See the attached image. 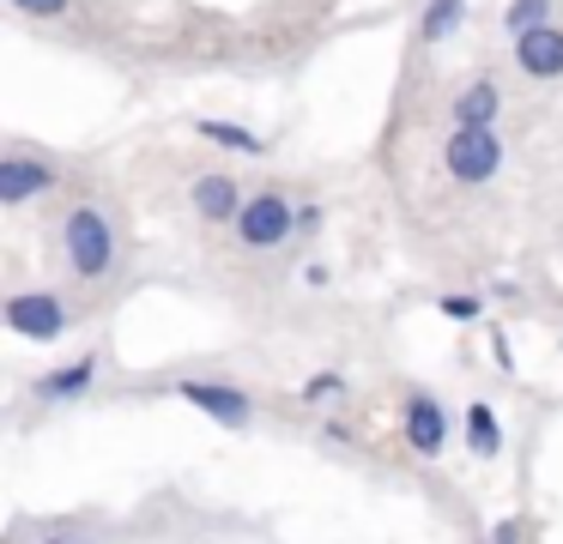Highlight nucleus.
Segmentation results:
<instances>
[{
	"label": "nucleus",
	"mask_w": 563,
	"mask_h": 544,
	"mask_svg": "<svg viewBox=\"0 0 563 544\" xmlns=\"http://www.w3.org/2000/svg\"><path fill=\"white\" fill-rule=\"evenodd\" d=\"M333 393H345L340 369H328V375H309V381H303V399H333Z\"/></svg>",
	"instance_id": "16"
},
{
	"label": "nucleus",
	"mask_w": 563,
	"mask_h": 544,
	"mask_svg": "<svg viewBox=\"0 0 563 544\" xmlns=\"http://www.w3.org/2000/svg\"><path fill=\"white\" fill-rule=\"evenodd\" d=\"M442 164H449V176L461 181V188L490 181V176L503 169V140H497V127H454L449 145H442Z\"/></svg>",
	"instance_id": "2"
},
{
	"label": "nucleus",
	"mask_w": 563,
	"mask_h": 544,
	"mask_svg": "<svg viewBox=\"0 0 563 544\" xmlns=\"http://www.w3.org/2000/svg\"><path fill=\"white\" fill-rule=\"evenodd\" d=\"M19 12H25V19H62L67 12V0H13Z\"/></svg>",
	"instance_id": "18"
},
{
	"label": "nucleus",
	"mask_w": 563,
	"mask_h": 544,
	"mask_svg": "<svg viewBox=\"0 0 563 544\" xmlns=\"http://www.w3.org/2000/svg\"><path fill=\"white\" fill-rule=\"evenodd\" d=\"M503 24H509L515 36L539 31V24H551V0H509V12H503Z\"/></svg>",
	"instance_id": "15"
},
{
	"label": "nucleus",
	"mask_w": 563,
	"mask_h": 544,
	"mask_svg": "<svg viewBox=\"0 0 563 544\" xmlns=\"http://www.w3.org/2000/svg\"><path fill=\"white\" fill-rule=\"evenodd\" d=\"M400 430H406V447H412L418 459H437L442 447H449V411H442L437 393H406V411H400Z\"/></svg>",
	"instance_id": "5"
},
{
	"label": "nucleus",
	"mask_w": 563,
	"mask_h": 544,
	"mask_svg": "<svg viewBox=\"0 0 563 544\" xmlns=\"http://www.w3.org/2000/svg\"><path fill=\"white\" fill-rule=\"evenodd\" d=\"M195 133H200L207 145H224V152H243V157H261V152H267V140H261V133L236 127V121H219V115L195 121Z\"/></svg>",
	"instance_id": "12"
},
{
	"label": "nucleus",
	"mask_w": 563,
	"mask_h": 544,
	"mask_svg": "<svg viewBox=\"0 0 563 544\" xmlns=\"http://www.w3.org/2000/svg\"><path fill=\"white\" fill-rule=\"evenodd\" d=\"M55 181L62 176H55L49 157H31V152L0 157V206H25V200H37V193H49Z\"/></svg>",
	"instance_id": "6"
},
{
	"label": "nucleus",
	"mask_w": 563,
	"mask_h": 544,
	"mask_svg": "<svg viewBox=\"0 0 563 544\" xmlns=\"http://www.w3.org/2000/svg\"><path fill=\"white\" fill-rule=\"evenodd\" d=\"M176 393H183L195 411H207L212 423H224V430H243V423L255 418V399H249L243 387H224V381H183Z\"/></svg>",
	"instance_id": "7"
},
{
	"label": "nucleus",
	"mask_w": 563,
	"mask_h": 544,
	"mask_svg": "<svg viewBox=\"0 0 563 544\" xmlns=\"http://www.w3.org/2000/svg\"><path fill=\"white\" fill-rule=\"evenodd\" d=\"M461 19H466V0H430L424 19H418V36H424V43H442V36L461 31Z\"/></svg>",
	"instance_id": "14"
},
{
	"label": "nucleus",
	"mask_w": 563,
	"mask_h": 544,
	"mask_svg": "<svg viewBox=\"0 0 563 544\" xmlns=\"http://www.w3.org/2000/svg\"><path fill=\"white\" fill-rule=\"evenodd\" d=\"M0 314H7V326H13L19 338H43V345H49V338L67 333V302L55 297V290H13Z\"/></svg>",
	"instance_id": "4"
},
{
	"label": "nucleus",
	"mask_w": 563,
	"mask_h": 544,
	"mask_svg": "<svg viewBox=\"0 0 563 544\" xmlns=\"http://www.w3.org/2000/svg\"><path fill=\"white\" fill-rule=\"evenodd\" d=\"M188 200H195V212L207 218V224H236V212H243V193H236V181H231V176H219V169L195 176Z\"/></svg>",
	"instance_id": "9"
},
{
	"label": "nucleus",
	"mask_w": 563,
	"mask_h": 544,
	"mask_svg": "<svg viewBox=\"0 0 563 544\" xmlns=\"http://www.w3.org/2000/svg\"><path fill=\"white\" fill-rule=\"evenodd\" d=\"M62 248H67L74 278H91V285H98V278L115 266V224H110V212H103V206H74V212L62 218Z\"/></svg>",
	"instance_id": "1"
},
{
	"label": "nucleus",
	"mask_w": 563,
	"mask_h": 544,
	"mask_svg": "<svg viewBox=\"0 0 563 544\" xmlns=\"http://www.w3.org/2000/svg\"><path fill=\"white\" fill-rule=\"evenodd\" d=\"M515 67L527 79H563V31L558 24H539V31L515 36Z\"/></svg>",
	"instance_id": "8"
},
{
	"label": "nucleus",
	"mask_w": 563,
	"mask_h": 544,
	"mask_svg": "<svg viewBox=\"0 0 563 544\" xmlns=\"http://www.w3.org/2000/svg\"><path fill=\"white\" fill-rule=\"evenodd\" d=\"M442 314H449V321H478L485 302H478V297H442Z\"/></svg>",
	"instance_id": "17"
},
{
	"label": "nucleus",
	"mask_w": 563,
	"mask_h": 544,
	"mask_svg": "<svg viewBox=\"0 0 563 544\" xmlns=\"http://www.w3.org/2000/svg\"><path fill=\"white\" fill-rule=\"evenodd\" d=\"M91 381H98V363L79 357V363H67V369L43 375V381H37V399H79Z\"/></svg>",
	"instance_id": "13"
},
{
	"label": "nucleus",
	"mask_w": 563,
	"mask_h": 544,
	"mask_svg": "<svg viewBox=\"0 0 563 544\" xmlns=\"http://www.w3.org/2000/svg\"><path fill=\"white\" fill-rule=\"evenodd\" d=\"M231 230H236L243 248H279V242L297 236V206L285 200V193H249Z\"/></svg>",
	"instance_id": "3"
},
{
	"label": "nucleus",
	"mask_w": 563,
	"mask_h": 544,
	"mask_svg": "<svg viewBox=\"0 0 563 544\" xmlns=\"http://www.w3.org/2000/svg\"><path fill=\"white\" fill-rule=\"evenodd\" d=\"M497 109H503V91L490 79H473L454 97V127H497Z\"/></svg>",
	"instance_id": "10"
},
{
	"label": "nucleus",
	"mask_w": 563,
	"mask_h": 544,
	"mask_svg": "<svg viewBox=\"0 0 563 544\" xmlns=\"http://www.w3.org/2000/svg\"><path fill=\"white\" fill-rule=\"evenodd\" d=\"M490 544H521V520H503V526L490 532Z\"/></svg>",
	"instance_id": "20"
},
{
	"label": "nucleus",
	"mask_w": 563,
	"mask_h": 544,
	"mask_svg": "<svg viewBox=\"0 0 563 544\" xmlns=\"http://www.w3.org/2000/svg\"><path fill=\"white\" fill-rule=\"evenodd\" d=\"M43 544H86V539H43Z\"/></svg>",
	"instance_id": "21"
},
{
	"label": "nucleus",
	"mask_w": 563,
	"mask_h": 544,
	"mask_svg": "<svg viewBox=\"0 0 563 544\" xmlns=\"http://www.w3.org/2000/svg\"><path fill=\"white\" fill-rule=\"evenodd\" d=\"M321 224H328V212H321V206H297V236H316Z\"/></svg>",
	"instance_id": "19"
},
{
	"label": "nucleus",
	"mask_w": 563,
	"mask_h": 544,
	"mask_svg": "<svg viewBox=\"0 0 563 544\" xmlns=\"http://www.w3.org/2000/svg\"><path fill=\"white\" fill-rule=\"evenodd\" d=\"M466 447H473V459H497L503 454V423L497 411L478 399V406H466Z\"/></svg>",
	"instance_id": "11"
}]
</instances>
